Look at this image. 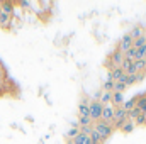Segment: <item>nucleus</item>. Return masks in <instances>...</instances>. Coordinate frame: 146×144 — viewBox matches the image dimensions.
<instances>
[{"mask_svg": "<svg viewBox=\"0 0 146 144\" xmlns=\"http://www.w3.org/2000/svg\"><path fill=\"white\" fill-rule=\"evenodd\" d=\"M129 117H127V112L124 110L122 107H115L114 108V119H112V127H114V131L115 129H121V126L127 120Z\"/></svg>", "mask_w": 146, "mask_h": 144, "instance_id": "1", "label": "nucleus"}, {"mask_svg": "<svg viewBox=\"0 0 146 144\" xmlns=\"http://www.w3.org/2000/svg\"><path fill=\"white\" fill-rule=\"evenodd\" d=\"M94 129H95V131L100 134V137H102L104 141H107L110 136H112V132H114V127H112V124L102 122V120L95 122V124H94Z\"/></svg>", "mask_w": 146, "mask_h": 144, "instance_id": "2", "label": "nucleus"}, {"mask_svg": "<svg viewBox=\"0 0 146 144\" xmlns=\"http://www.w3.org/2000/svg\"><path fill=\"white\" fill-rule=\"evenodd\" d=\"M102 108H104V105H102L99 100H90V107H88V117L92 119V122H94V124L100 120Z\"/></svg>", "mask_w": 146, "mask_h": 144, "instance_id": "3", "label": "nucleus"}, {"mask_svg": "<svg viewBox=\"0 0 146 144\" xmlns=\"http://www.w3.org/2000/svg\"><path fill=\"white\" fill-rule=\"evenodd\" d=\"M122 61H124V54H122L121 51H117V49H115V51H112V53H110L109 59H107L104 65L109 68V71H110L112 68H117V66H121V65H122Z\"/></svg>", "mask_w": 146, "mask_h": 144, "instance_id": "4", "label": "nucleus"}, {"mask_svg": "<svg viewBox=\"0 0 146 144\" xmlns=\"http://www.w3.org/2000/svg\"><path fill=\"white\" fill-rule=\"evenodd\" d=\"M131 48H133V37L129 36V34H124V36L121 37L119 44H117V51H121V53L124 54V53H127Z\"/></svg>", "mask_w": 146, "mask_h": 144, "instance_id": "5", "label": "nucleus"}, {"mask_svg": "<svg viewBox=\"0 0 146 144\" xmlns=\"http://www.w3.org/2000/svg\"><path fill=\"white\" fill-rule=\"evenodd\" d=\"M88 107H90V98L83 97L78 104V117H88Z\"/></svg>", "mask_w": 146, "mask_h": 144, "instance_id": "6", "label": "nucleus"}, {"mask_svg": "<svg viewBox=\"0 0 146 144\" xmlns=\"http://www.w3.org/2000/svg\"><path fill=\"white\" fill-rule=\"evenodd\" d=\"M112 119H114V107H112V105H104V108H102V115H100V120L110 124Z\"/></svg>", "mask_w": 146, "mask_h": 144, "instance_id": "7", "label": "nucleus"}, {"mask_svg": "<svg viewBox=\"0 0 146 144\" xmlns=\"http://www.w3.org/2000/svg\"><path fill=\"white\" fill-rule=\"evenodd\" d=\"M124 104V93H119V92H112V100H110V105L115 107H121Z\"/></svg>", "mask_w": 146, "mask_h": 144, "instance_id": "8", "label": "nucleus"}, {"mask_svg": "<svg viewBox=\"0 0 146 144\" xmlns=\"http://www.w3.org/2000/svg\"><path fill=\"white\" fill-rule=\"evenodd\" d=\"M0 10H2L3 14L14 15V10H15V3H12V2H0Z\"/></svg>", "mask_w": 146, "mask_h": 144, "instance_id": "9", "label": "nucleus"}, {"mask_svg": "<svg viewBox=\"0 0 146 144\" xmlns=\"http://www.w3.org/2000/svg\"><path fill=\"white\" fill-rule=\"evenodd\" d=\"M127 34L133 37V41H134V39H138V37L145 36L146 31H145V27H143V26H134V27H133V29H131V31H129Z\"/></svg>", "mask_w": 146, "mask_h": 144, "instance_id": "10", "label": "nucleus"}, {"mask_svg": "<svg viewBox=\"0 0 146 144\" xmlns=\"http://www.w3.org/2000/svg\"><path fill=\"white\" fill-rule=\"evenodd\" d=\"M110 100H112V92L102 90V93H100V97H99V102H100L102 105H110Z\"/></svg>", "mask_w": 146, "mask_h": 144, "instance_id": "11", "label": "nucleus"}, {"mask_svg": "<svg viewBox=\"0 0 146 144\" xmlns=\"http://www.w3.org/2000/svg\"><path fill=\"white\" fill-rule=\"evenodd\" d=\"M134 129H136V126H134V122H133L131 119H127V120L121 126V131H122L124 134H129V132H133Z\"/></svg>", "mask_w": 146, "mask_h": 144, "instance_id": "12", "label": "nucleus"}, {"mask_svg": "<svg viewBox=\"0 0 146 144\" xmlns=\"http://www.w3.org/2000/svg\"><path fill=\"white\" fill-rule=\"evenodd\" d=\"M90 126H94V122H92L90 117H78L76 127H90Z\"/></svg>", "mask_w": 146, "mask_h": 144, "instance_id": "13", "label": "nucleus"}, {"mask_svg": "<svg viewBox=\"0 0 146 144\" xmlns=\"http://www.w3.org/2000/svg\"><path fill=\"white\" fill-rule=\"evenodd\" d=\"M121 107L124 108L126 112H131L133 108L136 107V97H133V98H129V100H124V104H122Z\"/></svg>", "mask_w": 146, "mask_h": 144, "instance_id": "14", "label": "nucleus"}, {"mask_svg": "<svg viewBox=\"0 0 146 144\" xmlns=\"http://www.w3.org/2000/svg\"><path fill=\"white\" fill-rule=\"evenodd\" d=\"M78 134H80V129H78L76 126H73L72 129H68V131L65 132V137H66V139L70 141V139H75V137H76Z\"/></svg>", "mask_w": 146, "mask_h": 144, "instance_id": "15", "label": "nucleus"}, {"mask_svg": "<svg viewBox=\"0 0 146 144\" xmlns=\"http://www.w3.org/2000/svg\"><path fill=\"white\" fill-rule=\"evenodd\" d=\"M90 141H92V144H104V143H106L95 129H94V131H92V134H90Z\"/></svg>", "mask_w": 146, "mask_h": 144, "instance_id": "16", "label": "nucleus"}, {"mask_svg": "<svg viewBox=\"0 0 146 144\" xmlns=\"http://www.w3.org/2000/svg\"><path fill=\"white\" fill-rule=\"evenodd\" d=\"M134 66H136V73H146V59L134 61Z\"/></svg>", "mask_w": 146, "mask_h": 144, "instance_id": "17", "label": "nucleus"}, {"mask_svg": "<svg viewBox=\"0 0 146 144\" xmlns=\"http://www.w3.org/2000/svg\"><path fill=\"white\" fill-rule=\"evenodd\" d=\"M112 88H114V80L107 76V78L104 80V83H102V90H106V92H112Z\"/></svg>", "mask_w": 146, "mask_h": 144, "instance_id": "18", "label": "nucleus"}, {"mask_svg": "<svg viewBox=\"0 0 146 144\" xmlns=\"http://www.w3.org/2000/svg\"><path fill=\"white\" fill-rule=\"evenodd\" d=\"M145 44H146V34L133 41V48H134V49H139V48H143Z\"/></svg>", "mask_w": 146, "mask_h": 144, "instance_id": "19", "label": "nucleus"}, {"mask_svg": "<svg viewBox=\"0 0 146 144\" xmlns=\"http://www.w3.org/2000/svg\"><path fill=\"white\" fill-rule=\"evenodd\" d=\"M126 85L124 83H121V81H114V88H112V92H119V93H124L126 92Z\"/></svg>", "mask_w": 146, "mask_h": 144, "instance_id": "20", "label": "nucleus"}, {"mask_svg": "<svg viewBox=\"0 0 146 144\" xmlns=\"http://www.w3.org/2000/svg\"><path fill=\"white\" fill-rule=\"evenodd\" d=\"M141 114H143V112H141L139 108H138V107H134L133 110H131V112H127V117H129L131 120H134V119H138V117H139Z\"/></svg>", "mask_w": 146, "mask_h": 144, "instance_id": "21", "label": "nucleus"}, {"mask_svg": "<svg viewBox=\"0 0 146 144\" xmlns=\"http://www.w3.org/2000/svg\"><path fill=\"white\" fill-rule=\"evenodd\" d=\"M138 81H136V75H127V78H126V87H133V85H136Z\"/></svg>", "mask_w": 146, "mask_h": 144, "instance_id": "22", "label": "nucleus"}, {"mask_svg": "<svg viewBox=\"0 0 146 144\" xmlns=\"http://www.w3.org/2000/svg\"><path fill=\"white\" fill-rule=\"evenodd\" d=\"M133 122H134V126H136V127H141V126H145V115L141 114V115H139L138 119H134Z\"/></svg>", "mask_w": 146, "mask_h": 144, "instance_id": "23", "label": "nucleus"}, {"mask_svg": "<svg viewBox=\"0 0 146 144\" xmlns=\"http://www.w3.org/2000/svg\"><path fill=\"white\" fill-rule=\"evenodd\" d=\"M145 80V73H136V81H143Z\"/></svg>", "mask_w": 146, "mask_h": 144, "instance_id": "24", "label": "nucleus"}, {"mask_svg": "<svg viewBox=\"0 0 146 144\" xmlns=\"http://www.w3.org/2000/svg\"><path fill=\"white\" fill-rule=\"evenodd\" d=\"M82 144H92V141H90V136H87L85 139H83V143Z\"/></svg>", "mask_w": 146, "mask_h": 144, "instance_id": "25", "label": "nucleus"}, {"mask_svg": "<svg viewBox=\"0 0 146 144\" xmlns=\"http://www.w3.org/2000/svg\"><path fill=\"white\" fill-rule=\"evenodd\" d=\"M143 115H145V127H146V112H143Z\"/></svg>", "mask_w": 146, "mask_h": 144, "instance_id": "26", "label": "nucleus"}]
</instances>
